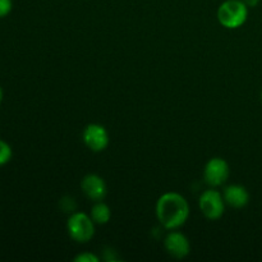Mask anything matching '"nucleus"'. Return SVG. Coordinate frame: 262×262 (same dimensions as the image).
I'll return each mask as SVG.
<instances>
[{
    "instance_id": "2",
    "label": "nucleus",
    "mask_w": 262,
    "mask_h": 262,
    "mask_svg": "<svg viewBox=\"0 0 262 262\" xmlns=\"http://www.w3.org/2000/svg\"><path fill=\"white\" fill-rule=\"evenodd\" d=\"M248 18V5L242 0H227L217 9L220 25L229 30L239 28Z\"/></svg>"
},
{
    "instance_id": "14",
    "label": "nucleus",
    "mask_w": 262,
    "mask_h": 262,
    "mask_svg": "<svg viewBox=\"0 0 262 262\" xmlns=\"http://www.w3.org/2000/svg\"><path fill=\"white\" fill-rule=\"evenodd\" d=\"M258 2H260V0H245V3L248 7H256V5L258 4Z\"/></svg>"
},
{
    "instance_id": "11",
    "label": "nucleus",
    "mask_w": 262,
    "mask_h": 262,
    "mask_svg": "<svg viewBox=\"0 0 262 262\" xmlns=\"http://www.w3.org/2000/svg\"><path fill=\"white\" fill-rule=\"evenodd\" d=\"M13 150L8 142L4 140H0V166H4L12 160Z\"/></svg>"
},
{
    "instance_id": "13",
    "label": "nucleus",
    "mask_w": 262,
    "mask_h": 262,
    "mask_svg": "<svg viewBox=\"0 0 262 262\" xmlns=\"http://www.w3.org/2000/svg\"><path fill=\"white\" fill-rule=\"evenodd\" d=\"M74 262H99V257L91 252H83L74 257Z\"/></svg>"
},
{
    "instance_id": "3",
    "label": "nucleus",
    "mask_w": 262,
    "mask_h": 262,
    "mask_svg": "<svg viewBox=\"0 0 262 262\" xmlns=\"http://www.w3.org/2000/svg\"><path fill=\"white\" fill-rule=\"evenodd\" d=\"M69 237L78 243H86L95 235V222L84 212H73L67 222Z\"/></svg>"
},
{
    "instance_id": "8",
    "label": "nucleus",
    "mask_w": 262,
    "mask_h": 262,
    "mask_svg": "<svg viewBox=\"0 0 262 262\" xmlns=\"http://www.w3.org/2000/svg\"><path fill=\"white\" fill-rule=\"evenodd\" d=\"M166 252L176 258H184L189 255L191 251V245L189 241L183 233L181 232H170L165 237L164 241Z\"/></svg>"
},
{
    "instance_id": "6",
    "label": "nucleus",
    "mask_w": 262,
    "mask_h": 262,
    "mask_svg": "<svg viewBox=\"0 0 262 262\" xmlns=\"http://www.w3.org/2000/svg\"><path fill=\"white\" fill-rule=\"evenodd\" d=\"M229 165L222 158H212L207 161L204 170V178L209 186L219 187L228 181Z\"/></svg>"
},
{
    "instance_id": "7",
    "label": "nucleus",
    "mask_w": 262,
    "mask_h": 262,
    "mask_svg": "<svg viewBox=\"0 0 262 262\" xmlns=\"http://www.w3.org/2000/svg\"><path fill=\"white\" fill-rule=\"evenodd\" d=\"M81 188L87 199L91 201H102L106 196V183L104 179L97 174H87L81 182Z\"/></svg>"
},
{
    "instance_id": "10",
    "label": "nucleus",
    "mask_w": 262,
    "mask_h": 262,
    "mask_svg": "<svg viewBox=\"0 0 262 262\" xmlns=\"http://www.w3.org/2000/svg\"><path fill=\"white\" fill-rule=\"evenodd\" d=\"M91 217L95 224L104 225L109 223L110 217H112V210L102 201H97L91 209Z\"/></svg>"
},
{
    "instance_id": "9",
    "label": "nucleus",
    "mask_w": 262,
    "mask_h": 262,
    "mask_svg": "<svg viewBox=\"0 0 262 262\" xmlns=\"http://www.w3.org/2000/svg\"><path fill=\"white\" fill-rule=\"evenodd\" d=\"M223 196H224L225 204L234 209H242V207L247 206V204L250 202V193L245 187L239 186V184H230V186L225 187Z\"/></svg>"
},
{
    "instance_id": "15",
    "label": "nucleus",
    "mask_w": 262,
    "mask_h": 262,
    "mask_svg": "<svg viewBox=\"0 0 262 262\" xmlns=\"http://www.w3.org/2000/svg\"><path fill=\"white\" fill-rule=\"evenodd\" d=\"M3 97H4V92H3V89H2V86H0V102L3 101Z\"/></svg>"
},
{
    "instance_id": "5",
    "label": "nucleus",
    "mask_w": 262,
    "mask_h": 262,
    "mask_svg": "<svg viewBox=\"0 0 262 262\" xmlns=\"http://www.w3.org/2000/svg\"><path fill=\"white\" fill-rule=\"evenodd\" d=\"M82 138L87 147L94 152H101L109 146V133L101 124L92 123L83 129Z\"/></svg>"
},
{
    "instance_id": "4",
    "label": "nucleus",
    "mask_w": 262,
    "mask_h": 262,
    "mask_svg": "<svg viewBox=\"0 0 262 262\" xmlns=\"http://www.w3.org/2000/svg\"><path fill=\"white\" fill-rule=\"evenodd\" d=\"M200 210L210 220H217L224 215L225 201L223 193L216 189H207L200 196Z\"/></svg>"
},
{
    "instance_id": "16",
    "label": "nucleus",
    "mask_w": 262,
    "mask_h": 262,
    "mask_svg": "<svg viewBox=\"0 0 262 262\" xmlns=\"http://www.w3.org/2000/svg\"><path fill=\"white\" fill-rule=\"evenodd\" d=\"M261 100H262V92H261Z\"/></svg>"
},
{
    "instance_id": "1",
    "label": "nucleus",
    "mask_w": 262,
    "mask_h": 262,
    "mask_svg": "<svg viewBox=\"0 0 262 262\" xmlns=\"http://www.w3.org/2000/svg\"><path fill=\"white\" fill-rule=\"evenodd\" d=\"M156 216L165 229H178L188 219L189 205L182 194L166 192L156 202Z\"/></svg>"
},
{
    "instance_id": "12",
    "label": "nucleus",
    "mask_w": 262,
    "mask_h": 262,
    "mask_svg": "<svg viewBox=\"0 0 262 262\" xmlns=\"http://www.w3.org/2000/svg\"><path fill=\"white\" fill-rule=\"evenodd\" d=\"M13 2L12 0H0V18H4L12 12Z\"/></svg>"
}]
</instances>
